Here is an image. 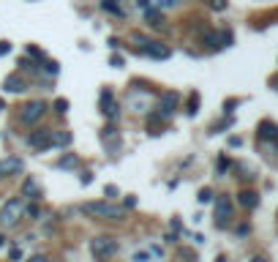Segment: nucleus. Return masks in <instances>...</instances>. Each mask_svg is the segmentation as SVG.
Returning a JSON list of instances; mask_svg holds the SVG:
<instances>
[{
	"mask_svg": "<svg viewBox=\"0 0 278 262\" xmlns=\"http://www.w3.org/2000/svg\"><path fill=\"white\" fill-rule=\"evenodd\" d=\"M79 210H82L85 216H90V219H98V221H123V216H125V210L129 208L104 200V202H85Z\"/></svg>",
	"mask_w": 278,
	"mask_h": 262,
	"instance_id": "f257e3e1",
	"label": "nucleus"
},
{
	"mask_svg": "<svg viewBox=\"0 0 278 262\" xmlns=\"http://www.w3.org/2000/svg\"><path fill=\"white\" fill-rule=\"evenodd\" d=\"M117 249H120V246H117V241L112 235H98L90 241V254L96 262H109L117 254Z\"/></svg>",
	"mask_w": 278,
	"mask_h": 262,
	"instance_id": "f03ea898",
	"label": "nucleus"
},
{
	"mask_svg": "<svg viewBox=\"0 0 278 262\" xmlns=\"http://www.w3.org/2000/svg\"><path fill=\"white\" fill-rule=\"evenodd\" d=\"M22 216H25V202H22V197H9V200L3 202V208H0V224L14 227Z\"/></svg>",
	"mask_w": 278,
	"mask_h": 262,
	"instance_id": "7ed1b4c3",
	"label": "nucleus"
},
{
	"mask_svg": "<svg viewBox=\"0 0 278 262\" xmlns=\"http://www.w3.org/2000/svg\"><path fill=\"white\" fill-rule=\"evenodd\" d=\"M44 112H46V104H44V101H30V104L22 107L19 121L25 123V126H33V123H38V121L44 117Z\"/></svg>",
	"mask_w": 278,
	"mask_h": 262,
	"instance_id": "20e7f679",
	"label": "nucleus"
},
{
	"mask_svg": "<svg viewBox=\"0 0 278 262\" xmlns=\"http://www.w3.org/2000/svg\"><path fill=\"white\" fill-rule=\"evenodd\" d=\"M142 55H147V58H153V60H166L172 55V50L166 44H161V41H147L142 44Z\"/></svg>",
	"mask_w": 278,
	"mask_h": 262,
	"instance_id": "39448f33",
	"label": "nucleus"
},
{
	"mask_svg": "<svg viewBox=\"0 0 278 262\" xmlns=\"http://www.w3.org/2000/svg\"><path fill=\"white\" fill-rule=\"evenodd\" d=\"M25 170V161L17 156H9V158H0V178H11V175H19Z\"/></svg>",
	"mask_w": 278,
	"mask_h": 262,
	"instance_id": "423d86ee",
	"label": "nucleus"
},
{
	"mask_svg": "<svg viewBox=\"0 0 278 262\" xmlns=\"http://www.w3.org/2000/svg\"><path fill=\"white\" fill-rule=\"evenodd\" d=\"M30 148H36V150H49L52 148V129H38L30 134Z\"/></svg>",
	"mask_w": 278,
	"mask_h": 262,
	"instance_id": "0eeeda50",
	"label": "nucleus"
},
{
	"mask_svg": "<svg viewBox=\"0 0 278 262\" xmlns=\"http://www.w3.org/2000/svg\"><path fill=\"white\" fill-rule=\"evenodd\" d=\"M229 219H232V200H229V197H218L216 200V221H218V227H224Z\"/></svg>",
	"mask_w": 278,
	"mask_h": 262,
	"instance_id": "6e6552de",
	"label": "nucleus"
},
{
	"mask_svg": "<svg viewBox=\"0 0 278 262\" xmlns=\"http://www.w3.org/2000/svg\"><path fill=\"white\" fill-rule=\"evenodd\" d=\"M150 99H153V93L145 90V96H139L137 90L129 96V109H134V112H147L150 109Z\"/></svg>",
	"mask_w": 278,
	"mask_h": 262,
	"instance_id": "1a4fd4ad",
	"label": "nucleus"
},
{
	"mask_svg": "<svg viewBox=\"0 0 278 262\" xmlns=\"http://www.w3.org/2000/svg\"><path fill=\"white\" fill-rule=\"evenodd\" d=\"M101 109H104V115L109 121H117V117H120V109H117L115 99H112V90H101Z\"/></svg>",
	"mask_w": 278,
	"mask_h": 262,
	"instance_id": "9d476101",
	"label": "nucleus"
},
{
	"mask_svg": "<svg viewBox=\"0 0 278 262\" xmlns=\"http://www.w3.org/2000/svg\"><path fill=\"white\" fill-rule=\"evenodd\" d=\"M3 90H6V93H25V90H28L25 77H19V74H9V77L3 79Z\"/></svg>",
	"mask_w": 278,
	"mask_h": 262,
	"instance_id": "9b49d317",
	"label": "nucleus"
},
{
	"mask_svg": "<svg viewBox=\"0 0 278 262\" xmlns=\"http://www.w3.org/2000/svg\"><path fill=\"white\" fill-rule=\"evenodd\" d=\"M178 101H180L178 93H161V104H158V112H161L164 117H169L174 109H178Z\"/></svg>",
	"mask_w": 278,
	"mask_h": 262,
	"instance_id": "f8f14e48",
	"label": "nucleus"
},
{
	"mask_svg": "<svg viewBox=\"0 0 278 262\" xmlns=\"http://www.w3.org/2000/svg\"><path fill=\"white\" fill-rule=\"evenodd\" d=\"M210 50H221V46H229L232 44V33H208L205 36Z\"/></svg>",
	"mask_w": 278,
	"mask_h": 262,
	"instance_id": "ddd939ff",
	"label": "nucleus"
},
{
	"mask_svg": "<svg viewBox=\"0 0 278 262\" xmlns=\"http://www.w3.org/2000/svg\"><path fill=\"white\" fill-rule=\"evenodd\" d=\"M19 197H28V200H38V197H41V186H38L33 178H25V180H22V192H19Z\"/></svg>",
	"mask_w": 278,
	"mask_h": 262,
	"instance_id": "4468645a",
	"label": "nucleus"
},
{
	"mask_svg": "<svg viewBox=\"0 0 278 262\" xmlns=\"http://www.w3.org/2000/svg\"><path fill=\"white\" fill-rule=\"evenodd\" d=\"M259 139L278 142V126H275V123H270V121H262V123H259Z\"/></svg>",
	"mask_w": 278,
	"mask_h": 262,
	"instance_id": "2eb2a0df",
	"label": "nucleus"
},
{
	"mask_svg": "<svg viewBox=\"0 0 278 262\" xmlns=\"http://www.w3.org/2000/svg\"><path fill=\"white\" fill-rule=\"evenodd\" d=\"M71 142H74V137H71L68 131H52V145H58V148H68Z\"/></svg>",
	"mask_w": 278,
	"mask_h": 262,
	"instance_id": "dca6fc26",
	"label": "nucleus"
},
{
	"mask_svg": "<svg viewBox=\"0 0 278 262\" xmlns=\"http://www.w3.org/2000/svg\"><path fill=\"white\" fill-rule=\"evenodd\" d=\"M237 202H240L243 208H257V205H259V197L254 194V192H243L240 197H237Z\"/></svg>",
	"mask_w": 278,
	"mask_h": 262,
	"instance_id": "f3484780",
	"label": "nucleus"
},
{
	"mask_svg": "<svg viewBox=\"0 0 278 262\" xmlns=\"http://www.w3.org/2000/svg\"><path fill=\"white\" fill-rule=\"evenodd\" d=\"M58 166H60V170H74V166H79V158H77L74 153H66V156L58 161Z\"/></svg>",
	"mask_w": 278,
	"mask_h": 262,
	"instance_id": "a211bd4d",
	"label": "nucleus"
},
{
	"mask_svg": "<svg viewBox=\"0 0 278 262\" xmlns=\"http://www.w3.org/2000/svg\"><path fill=\"white\" fill-rule=\"evenodd\" d=\"M101 9H104V11H112V14H123V11L115 6V0H101Z\"/></svg>",
	"mask_w": 278,
	"mask_h": 262,
	"instance_id": "6ab92c4d",
	"label": "nucleus"
},
{
	"mask_svg": "<svg viewBox=\"0 0 278 262\" xmlns=\"http://www.w3.org/2000/svg\"><path fill=\"white\" fill-rule=\"evenodd\" d=\"M196 107H199V96H191V101H188V115H196V112H199Z\"/></svg>",
	"mask_w": 278,
	"mask_h": 262,
	"instance_id": "aec40b11",
	"label": "nucleus"
},
{
	"mask_svg": "<svg viewBox=\"0 0 278 262\" xmlns=\"http://www.w3.org/2000/svg\"><path fill=\"white\" fill-rule=\"evenodd\" d=\"M210 200H213V192H210V188H202V192H199V202L208 205Z\"/></svg>",
	"mask_w": 278,
	"mask_h": 262,
	"instance_id": "412c9836",
	"label": "nucleus"
},
{
	"mask_svg": "<svg viewBox=\"0 0 278 262\" xmlns=\"http://www.w3.org/2000/svg\"><path fill=\"white\" fill-rule=\"evenodd\" d=\"M79 183H82V186H90V183H93V172H82V175H79Z\"/></svg>",
	"mask_w": 278,
	"mask_h": 262,
	"instance_id": "4be33fe9",
	"label": "nucleus"
},
{
	"mask_svg": "<svg viewBox=\"0 0 278 262\" xmlns=\"http://www.w3.org/2000/svg\"><path fill=\"white\" fill-rule=\"evenodd\" d=\"M55 109H58V112L63 115V112L68 109V101H66V99H58V101H55Z\"/></svg>",
	"mask_w": 278,
	"mask_h": 262,
	"instance_id": "5701e85b",
	"label": "nucleus"
},
{
	"mask_svg": "<svg viewBox=\"0 0 278 262\" xmlns=\"http://www.w3.org/2000/svg\"><path fill=\"white\" fill-rule=\"evenodd\" d=\"M210 9H216V11H224V9H226V0H210Z\"/></svg>",
	"mask_w": 278,
	"mask_h": 262,
	"instance_id": "b1692460",
	"label": "nucleus"
},
{
	"mask_svg": "<svg viewBox=\"0 0 278 262\" xmlns=\"http://www.w3.org/2000/svg\"><path fill=\"white\" fill-rule=\"evenodd\" d=\"M11 52V44L9 41H0V58H3V55H9Z\"/></svg>",
	"mask_w": 278,
	"mask_h": 262,
	"instance_id": "393cba45",
	"label": "nucleus"
},
{
	"mask_svg": "<svg viewBox=\"0 0 278 262\" xmlns=\"http://www.w3.org/2000/svg\"><path fill=\"white\" fill-rule=\"evenodd\" d=\"M25 213H28L30 219H38V208H36V205H30V208H25Z\"/></svg>",
	"mask_w": 278,
	"mask_h": 262,
	"instance_id": "a878e982",
	"label": "nucleus"
},
{
	"mask_svg": "<svg viewBox=\"0 0 278 262\" xmlns=\"http://www.w3.org/2000/svg\"><path fill=\"white\" fill-rule=\"evenodd\" d=\"M28 262H49V257H44V254H33Z\"/></svg>",
	"mask_w": 278,
	"mask_h": 262,
	"instance_id": "bb28decb",
	"label": "nucleus"
},
{
	"mask_svg": "<svg viewBox=\"0 0 278 262\" xmlns=\"http://www.w3.org/2000/svg\"><path fill=\"white\" fill-rule=\"evenodd\" d=\"M104 194H107V197H117V186H107Z\"/></svg>",
	"mask_w": 278,
	"mask_h": 262,
	"instance_id": "cd10ccee",
	"label": "nucleus"
},
{
	"mask_svg": "<svg viewBox=\"0 0 278 262\" xmlns=\"http://www.w3.org/2000/svg\"><path fill=\"white\" fill-rule=\"evenodd\" d=\"M112 66H115V68L123 66V58H120V55H112Z\"/></svg>",
	"mask_w": 278,
	"mask_h": 262,
	"instance_id": "c85d7f7f",
	"label": "nucleus"
},
{
	"mask_svg": "<svg viewBox=\"0 0 278 262\" xmlns=\"http://www.w3.org/2000/svg\"><path fill=\"white\" fill-rule=\"evenodd\" d=\"M150 6H153V0H139V9H142V11H147Z\"/></svg>",
	"mask_w": 278,
	"mask_h": 262,
	"instance_id": "c756f323",
	"label": "nucleus"
},
{
	"mask_svg": "<svg viewBox=\"0 0 278 262\" xmlns=\"http://www.w3.org/2000/svg\"><path fill=\"white\" fill-rule=\"evenodd\" d=\"M11 259H22V249H17V246H14V249H11Z\"/></svg>",
	"mask_w": 278,
	"mask_h": 262,
	"instance_id": "7c9ffc66",
	"label": "nucleus"
},
{
	"mask_svg": "<svg viewBox=\"0 0 278 262\" xmlns=\"http://www.w3.org/2000/svg\"><path fill=\"white\" fill-rule=\"evenodd\" d=\"M248 262H267L265 257H254V259H248Z\"/></svg>",
	"mask_w": 278,
	"mask_h": 262,
	"instance_id": "2f4dec72",
	"label": "nucleus"
},
{
	"mask_svg": "<svg viewBox=\"0 0 278 262\" xmlns=\"http://www.w3.org/2000/svg\"><path fill=\"white\" fill-rule=\"evenodd\" d=\"M273 87H275V90H278V77H273Z\"/></svg>",
	"mask_w": 278,
	"mask_h": 262,
	"instance_id": "473e14b6",
	"label": "nucleus"
},
{
	"mask_svg": "<svg viewBox=\"0 0 278 262\" xmlns=\"http://www.w3.org/2000/svg\"><path fill=\"white\" fill-rule=\"evenodd\" d=\"M3 243H6V237H3V235H0V249H3Z\"/></svg>",
	"mask_w": 278,
	"mask_h": 262,
	"instance_id": "72a5a7b5",
	"label": "nucleus"
}]
</instances>
